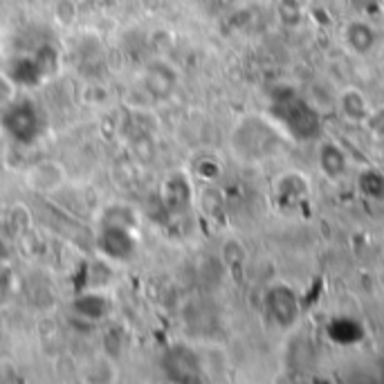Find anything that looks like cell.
Listing matches in <instances>:
<instances>
[{
    "mask_svg": "<svg viewBox=\"0 0 384 384\" xmlns=\"http://www.w3.org/2000/svg\"><path fill=\"white\" fill-rule=\"evenodd\" d=\"M146 85L155 97H166L176 88V75L169 65H151L146 75Z\"/></svg>",
    "mask_w": 384,
    "mask_h": 384,
    "instance_id": "obj_4",
    "label": "cell"
},
{
    "mask_svg": "<svg viewBox=\"0 0 384 384\" xmlns=\"http://www.w3.org/2000/svg\"><path fill=\"white\" fill-rule=\"evenodd\" d=\"M5 133L14 137L18 144H32L41 133V117L34 108V104L18 102L11 104L3 110V117H0Z\"/></svg>",
    "mask_w": 384,
    "mask_h": 384,
    "instance_id": "obj_1",
    "label": "cell"
},
{
    "mask_svg": "<svg viewBox=\"0 0 384 384\" xmlns=\"http://www.w3.org/2000/svg\"><path fill=\"white\" fill-rule=\"evenodd\" d=\"M99 247L106 256L115 261H124L128 256L133 254L135 243H133V236L128 234V227L126 225H117V223H108L104 227L102 236H99Z\"/></svg>",
    "mask_w": 384,
    "mask_h": 384,
    "instance_id": "obj_2",
    "label": "cell"
},
{
    "mask_svg": "<svg viewBox=\"0 0 384 384\" xmlns=\"http://www.w3.org/2000/svg\"><path fill=\"white\" fill-rule=\"evenodd\" d=\"M75 308L81 317L85 319H92V321H99V319H104L108 315V302L102 297H97V294H83L79 297L77 302H75Z\"/></svg>",
    "mask_w": 384,
    "mask_h": 384,
    "instance_id": "obj_5",
    "label": "cell"
},
{
    "mask_svg": "<svg viewBox=\"0 0 384 384\" xmlns=\"http://www.w3.org/2000/svg\"><path fill=\"white\" fill-rule=\"evenodd\" d=\"M160 5H162V0H142V7L149 9V11H155Z\"/></svg>",
    "mask_w": 384,
    "mask_h": 384,
    "instance_id": "obj_9",
    "label": "cell"
},
{
    "mask_svg": "<svg viewBox=\"0 0 384 384\" xmlns=\"http://www.w3.org/2000/svg\"><path fill=\"white\" fill-rule=\"evenodd\" d=\"M321 166L329 171L331 176H337L339 171H344V155L339 153L337 146H326L321 151Z\"/></svg>",
    "mask_w": 384,
    "mask_h": 384,
    "instance_id": "obj_7",
    "label": "cell"
},
{
    "mask_svg": "<svg viewBox=\"0 0 384 384\" xmlns=\"http://www.w3.org/2000/svg\"><path fill=\"white\" fill-rule=\"evenodd\" d=\"M346 38H348V46L355 52L364 54V52L371 50V46H373V30H371V27L362 25V23H353L346 30Z\"/></svg>",
    "mask_w": 384,
    "mask_h": 384,
    "instance_id": "obj_6",
    "label": "cell"
},
{
    "mask_svg": "<svg viewBox=\"0 0 384 384\" xmlns=\"http://www.w3.org/2000/svg\"><path fill=\"white\" fill-rule=\"evenodd\" d=\"M164 368L169 378L174 380H189L191 375H196V358L193 353H189L187 348H174L166 353L164 360Z\"/></svg>",
    "mask_w": 384,
    "mask_h": 384,
    "instance_id": "obj_3",
    "label": "cell"
},
{
    "mask_svg": "<svg viewBox=\"0 0 384 384\" xmlns=\"http://www.w3.org/2000/svg\"><path fill=\"white\" fill-rule=\"evenodd\" d=\"M5 256H7V250H5V243H3V240H0V263L5 261Z\"/></svg>",
    "mask_w": 384,
    "mask_h": 384,
    "instance_id": "obj_10",
    "label": "cell"
},
{
    "mask_svg": "<svg viewBox=\"0 0 384 384\" xmlns=\"http://www.w3.org/2000/svg\"><path fill=\"white\" fill-rule=\"evenodd\" d=\"M54 16L61 25H73L77 21V3L75 0H56Z\"/></svg>",
    "mask_w": 384,
    "mask_h": 384,
    "instance_id": "obj_8",
    "label": "cell"
}]
</instances>
